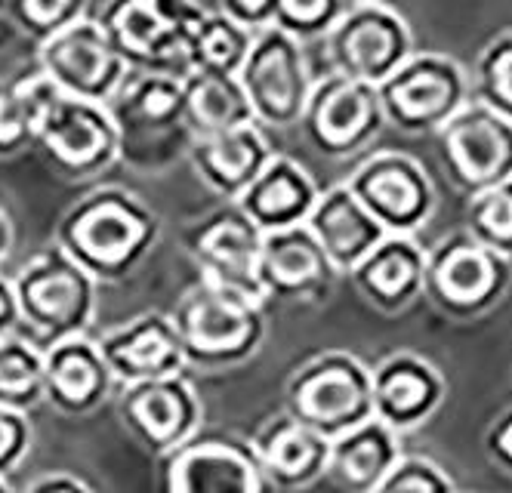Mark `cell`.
Segmentation results:
<instances>
[{"mask_svg": "<svg viewBox=\"0 0 512 493\" xmlns=\"http://www.w3.org/2000/svg\"><path fill=\"white\" fill-rule=\"evenodd\" d=\"M105 108L118 130L121 164L139 173H161L182 151L189 155L192 136L182 118V81L170 74L127 71Z\"/></svg>", "mask_w": 512, "mask_h": 493, "instance_id": "cell-2", "label": "cell"}, {"mask_svg": "<svg viewBox=\"0 0 512 493\" xmlns=\"http://www.w3.org/2000/svg\"><path fill=\"white\" fill-rule=\"evenodd\" d=\"M96 339L75 336L44 352V401L65 416H87L115 392Z\"/></svg>", "mask_w": 512, "mask_h": 493, "instance_id": "cell-22", "label": "cell"}, {"mask_svg": "<svg viewBox=\"0 0 512 493\" xmlns=\"http://www.w3.org/2000/svg\"><path fill=\"white\" fill-rule=\"evenodd\" d=\"M118 416L142 450L161 460L201 432L204 401L186 376H170L121 389Z\"/></svg>", "mask_w": 512, "mask_h": 493, "instance_id": "cell-18", "label": "cell"}, {"mask_svg": "<svg viewBox=\"0 0 512 493\" xmlns=\"http://www.w3.org/2000/svg\"><path fill=\"white\" fill-rule=\"evenodd\" d=\"M158 493H275L244 438L195 435L161 457Z\"/></svg>", "mask_w": 512, "mask_h": 493, "instance_id": "cell-15", "label": "cell"}, {"mask_svg": "<svg viewBox=\"0 0 512 493\" xmlns=\"http://www.w3.org/2000/svg\"><path fill=\"white\" fill-rule=\"evenodd\" d=\"M158 238V213L118 185L93 188L56 225V247L96 284L127 281Z\"/></svg>", "mask_w": 512, "mask_h": 493, "instance_id": "cell-1", "label": "cell"}, {"mask_svg": "<svg viewBox=\"0 0 512 493\" xmlns=\"http://www.w3.org/2000/svg\"><path fill=\"white\" fill-rule=\"evenodd\" d=\"M34 429L25 413H13L0 407V478H10L22 469L31 453Z\"/></svg>", "mask_w": 512, "mask_h": 493, "instance_id": "cell-38", "label": "cell"}, {"mask_svg": "<svg viewBox=\"0 0 512 493\" xmlns=\"http://www.w3.org/2000/svg\"><path fill=\"white\" fill-rule=\"evenodd\" d=\"M485 450L494 466H500L512 478V407L497 416V423L485 435Z\"/></svg>", "mask_w": 512, "mask_h": 493, "instance_id": "cell-40", "label": "cell"}, {"mask_svg": "<svg viewBox=\"0 0 512 493\" xmlns=\"http://www.w3.org/2000/svg\"><path fill=\"white\" fill-rule=\"evenodd\" d=\"M256 278H260L263 299L303 302L331 293L337 272L331 269L315 238L306 232V225H300V229L263 235Z\"/></svg>", "mask_w": 512, "mask_h": 493, "instance_id": "cell-21", "label": "cell"}, {"mask_svg": "<svg viewBox=\"0 0 512 493\" xmlns=\"http://www.w3.org/2000/svg\"><path fill=\"white\" fill-rule=\"evenodd\" d=\"M272 145L266 133L250 124L241 130H229L219 136L195 139L189 145V161L201 182L216 192L219 198H226V204H235L250 182L263 173V167L272 161Z\"/></svg>", "mask_w": 512, "mask_h": 493, "instance_id": "cell-26", "label": "cell"}, {"mask_svg": "<svg viewBox=\"0 0 512 493\" xmlns=\"http://www.w3.org/2000/svg\"><path fill=\"white\" fill-rule=\"evenodd\" d=\"M44 404V352L22 333L0 339V407L31 413Z\"/></svg>", "mask_w": 512, "mask_h": 493, "instance_id": "cell-31", "label": "cell"}, {"mask_svg": "<svg viewBox=\"0 0 512 493\" xmlns=\"http://www.w3.org/2000/svg\"><path fill=\"white\" fill-rule=\"evenodd\" d=\"M16 37H19V31H16V25H13V19L7 13V0H0V47L13 44Z\"/></svg>", "mask_w": 512, "mask_h": 493, "instance_id": "cell-43", "label": "cell"}, {"mask_svg": "<svg viewBox=\"0 0 512 493\" xmlns=\"http://www.w3.org/2000/svg\"><path fill=\"white\" fill-rule=\"evenodd\" d=\"M263 232L235 207L226 204L192 225L186 235V250L198 265L201 281L219 290L247 296L266 306L256 265H260Z\"/></svg>", "mask_w": 512, "mask_h": 493, "instance_id": "cell-17", "label": "cell"}, {"mask_svg": "<svg viewBox=\"0 0 512 493\" xmlns=\"http://www.w3.org/2000/svg\"><path fill=\"white\" fill-rule=\"evenodd\" d=\"M346 7L349 4H343V0H275L272 28L297 44L315 41V37L324 41V34L337 25Z\"/></svg>", "mask_w": 512, "mask_h": 493, "instance_id": "cell-35", "label": "cell"}, {"mask_svg": "<svg viewBox=\"0 0 512 493\" xmlns=\"http://www.w3.org/2000/svg\"><path fill=\"white\" fill-rule=\"evenodd\" d=\"M306 232L315 238L337 278L352 275L355 265L386 238V232L352 198L346 185H334L318 195L306 219Z\"/></svg>", "mask_w": 512, "mask_h": 493, "instance_id": "cell-25", "label": "cell"}, {"mask_svg": "<svg viewBox=\"0 0 512 493\" xmlns=\"http://www.w3.org/2000/svg\"><path fill=\"white\" fill-rule=\"evenodd\" d=\"M466 235L491 253L512 259V179L469 198Z\"/></svg>", "mask_w": 512, "mask_h": 493, "instance_id": "cell-32", "label": "cell"}, {"mask_svg": "<svg viewBox=\"0 0 512 493\" xmlns=\"http://www.w3.org/2000/svg\"><path fill=\"white\" fill-rule=\"evenodd\" d=\"M204 13L207 4L195 0H112L93 16L127 71L170 74L182 81L189 74V44Z\"/></svg>", "mask_w": 512, "mask_h": 493, "instance_id": "cell-5", "label": "cell"}, {"mask_svg": "<svg viewBox=\"0 0 512 493\" xmlns=\"http://www.w3.org/2000/svg\"><path fill=\"white\" fill-rule=\"evenodd\" d=\"M327 74L380 87L414 56L408 22L383 4H349L324 34Z\"/></svg>", "mask_w": 512, "mask_h": 493, "instance_id": "cell-9", "label": "cell"}, {"mask_svg": "<svg viewBox=\"0 0 512 493\" xmlns=\"http://www.w3.org/2000/svg\"><path fill=\"white\" fill-rule=\"evenodd\" d=\"M253 34L229 22L216 7L207 4V13L189 44V74H223V78H238V71L250 53Z\"/></svg>", "mask_w": 512, "mask_h": 493, "instance_id": "cell-30", "label": "cell"}, {"mask_svg": "<svg viewBox=\"0 0 512 493\" xmlns=\"http://www.w3.org/2000/svg\"><path fill=\"white\" fill-rule=\"evenodd\" d=\"M0 493H16V490H13V484H10L7 478H0Z\"/></svg>", "mask_w": 512, "mask_h": 493, "instance_id": "cell-45", "label": "cell"}, {"mask_svg": "<svg viewBox=\"0 0 512 493\" xmlns=\"http://www.w3.org/2000/svg\"><path fill=\"white\" fill-rule=\"evenodd\" d=\"M7 13L22 37H31L34 44L44 47L68 25L87 16L90 7L84 0H7Z\"/></svg>", "mask_w": 512, "mask_h": 493, "instance_id": "cell-33", "label": "cell"}, {"mask_svg": "<svg viewBox=\"0 0 512 493\" xmlns=\"http://www.w3.org/2000/svg\"><path fill=\"white\" fill-rule=\"evenodd\" d=\"M383 124L377 87L343 78V74H324L312 84L297 127L321 158L346 161L368 148L380 136Z\"/></svg>", "mask_w": 512, "mask_h": 493, "instance_id": "cell-13", "label": "cell"}, {"mask_svg": "<svg viewBox=\"0 0 512 493\" xmlns=\"http://www.w3.org/2000/svg\"><path fill=\"white\" fill-rule=\"evenodd\" d=\"M31 148L62 179H93L118 164V130L105 105L59 96L34 124Z\"/></svg>", "mask_w": 512, "mask_h": 493, "instance_id": "cell-11", "label": "cell"}, {"mask_svg": "<svg viewBox=\"0 0 512 493\" xmlns=\"http://www.w3.org/2000/svg\"><path fill=\"white\" fill-rule=\"evenodd\" d=\"M435 155L457 192L475 198L512 179V124L469 99L435 133Z\"/></svg>", "mask_w": 512, "mask_h": 493, "instance_id": "cell-12", "label": "cell"}, {"mask_svg": "<svg viewBox=\"0 0 512 493\" xmlns=\"http://www.w3.org/2000/svg\"><path fill=\"white\" fill-rule=\"evenodd\" d=\"M247 444L275 490H300L315 484L324 475L327 453H331V441H324L287 413L266 420Z\"/></svg>", "mask_w": 512, "mask_h": 493, "instance_id": "cell-23", "label": "cell"}, {"mask_svg": "<svg viewBox=\"0 0 512 493\" xmlns=\"http://www.w3.org/2000/svg\"><path fill=\"white\" fill-rule=\"evenodd\" d=\"M318 195L321 192L315 179L294 158L272 155V161L250 182V188L235 201V207L263 235H275L306 225Z\"/></svg>", "mask_w": 512, "mask_h": 493, "instance_id": "cell-24", "label": "cell"}, {"mask_svg": "<svg viewBox=\"0 0 512 493\" xmlns=\"http://www.w3.org/2000/svg\"><path fill=\"white\" fill-rule=\"evenodd\" d=\"M475 102L512 124V34L485 47L475 65Z\"/></svg>", "mask_w": 512, "mask_h": 493, "instance_id": "cell-34", "label": "cell"}, {"mask_svg": "<svg viewBox=\"0 0 512 493\" xmlns=\"http://www.w3.org/2000/svg\"><path fill=\"white\" fill-rule=\"evenodd\" d=\"M383 121L401 133H438L472 99L466 71L438 53H414L377 87Z\"/></svg>", "mask_w": 512, "mask_h": 493, "instance_id": "cell-10", "label": "cell"}, {"mask_svg": "<svg viewBox=\"0 0 512 493\" xmlns=\"http://www.w3.org/2000/svg\"><path fill=\"white\" fill-rule=\"evenodd\" d=\"M186 367L204 373L232 370L263 346L266 315L260 302L198 281L170 312Z\"/></svg>", "mask_w": 512, "mask_h": 493, "instance_id": "cell-4", "label": "cell"}, {"mask_svg": "<svg viewBox=\"0 0 512 493\" xmlns=\"http://www.w3.org/2000/svg\"><path fill=\"white\" fill-rule=\"evenodd\" d=\"M445 401V376L420 355H392L371 370L374 420L405 435L423 426Z\"/></svg>", "mask_w": 512, "mask_h": 493, "instance_id": "cell-20", "label": "cell"}, {"mask_svg": "<svg viewBox=\"0 0 512 493\" xmlns=\"http://www.w3.org/2000/svg\"><path fill=\"white\" fill-rule=\"evenodd\" d=\"M512 284V262L475 244L466 232L438 241L426 253L423 296L451 321L491 312Z\"/></svg>", "mask_w": 512, "mask_h": 493, "instance_id": "cell-7", "label": "cell"}, {"mask_svg": "<svg viewBox=\"0 0 512 493\" xmlns=\"http://www.w3.org/2000/svg\"><path fill=\"white\" fill-rule=\"evenodd\" d=\"M284 413L334 441L374 420L371 367L349 352H324L306 361L284 389Z\"/></svg>", "mask_w": 512, "mask_h": 493, "instance_id": "cell-6", "label": "cell"}, {"mask_svg": "<svg viewBox=\"0 0 512 493\" xmlns=\"http://www.w3.org/2000/svg\"><path fill=\"white\" fill-rule=\"evenodd\" d=\"M38 68L62 96L96 105H108V99L127 78V65L115 53L93 13L81 16L53 41L38 47Z\"/></svg>", "mask_w": 512, "mask_h": 493, "instance_id": "cell-16", "label": "cell"}, {"mask_svg": "<svg viewBox=\"0 0 512 493\" xmlns=\"http://www.w3.org/2000/svg\"><path fill=\"white\" fill-rule=\"evenodd\" d=\"M238 84L260 130H290L303 118L312 93V74L303 44L290 41L278 28L253 34L250 53L238 71Z\"/></svg>", "mask_w": 512, "mask_h": 493, "instance_id": "cell-8", "label": "cell"}, {"mask_svg": "<svg viewBox=\"0 0 512 493\" xmlns=\"http://www.w3.org/2000/svg\"><path fill=\"white\" fill-rule=\"evenodd\" d=\"M19 333V312H16V293L10 275L0 272V339Z\"/></svg>", "mask_w": 512, "mask_h": 493, "instance_id": "cell-41", "label": "cell"}, {"mask_svg": "<svg viewBox=\"0 0 512 493\" xmlns=\"http://www.w3.org/2000/svg\"><path fill=\"white\" fill-rule=\"evenodd\" d=\"M96 346L108 373H112L121 389L182 376V370H186V358H182L173 321L161 312L139 315L124 327L102 333Z\"/></svg>", "mask_w": 512, "mask_h": 493, "instance_id": "cell-19", "label": "cell"}, {"mask_svg": "<svg viewBox=\"0 0 512 493\" xmlns=\"http://www.w3.org/2000/svg\"><path fill=\"white\" fill-rule=\"evenodd\" d=\"M371 493H457L442 466L423 457H401Z\"/></svg>", "mask_w": 512, "mask_h": 493, "instance_id": "cell-36", "label": "cell"}, {"mask_svg": "<svg viewBox=\"0 0 512 493\" xmlns=\"http://www.w3.org/2000/svg\"><path fill=\"white\" fill-rule=\"evenodd\" d=\"M10 247H13V225H10V216L4 213V207H0V265H4Z\"/></svg>", "mask_w": 512, "mask_h": 493, "instance_id": "cell-44", "label": "cell"}, {"mask_svg": "<svg viewBox=\"0 0 512 493\" xmlns=\"http://www.w3.org/2000/svg\"><path fill=\"white\" fill-rule=\"evenodd\" d=\"M213 7L247 34H260L272 28V16H275V0H223V4Z\"/></svg>", "mask_w": 512, "mask_h": 493, "instance_id": "cell-39", "label": "cell"}, {"mask_svg": "<svg viewBox=\"0 0 512 493\" xmlns=\"http://www.w3.org/2000/svg\"><path fill=\"white\" fill-rule=\"evenodd\" d=\"M401 460V435L377 420L331 441L324 475L343 493H371Z\"/></svg>", "mask_w": 512, "mask_h": 493, "instance_id": "cell-28", "label": "cell"}, {"mask_svg": "<svg viewBox=\"0 0 512 493\" xmlns=\"http://www.w3.org/2000/svg\"><path fill=\"white\" fill-rule=\"evenodd\" d=\"M182 118H186L192 142L253 124L250 105L244 99L238 78L201 71H192L182 78Z\"/></svg>", "mask_w": 512, "mask_h": 493, "instance_id": "cell-29", "label": "cell"}, {"mask_svg": "<svg viewBox=\"0 0 512 493\" xmlns=\"http://www.w3.org/2000/svg\"><path fill=\"white\" fill-rule=\"evenodd\" d=\"M343 185L386 235L411 238L435 210L429 176L414 158L398 151H377Z\"/></svg>", "mask_w": 512, "mask_h": 493, "instance_id": "cell-14", "label": "cell"}, {"mask_svg": "<svg viewBox=\"0 0 512 493\" xmlns=\"http://www.w3.org/2000/svg\"><path fill=\"white\" fill-rule=\"evenodd\" d=\"M16 293L19 333L41 352L75 336H87L99 284L87 278L56 244L34 253L10 278Z\"/></svg>", "mask_w": 512, "mask_h": 493, "instance_id": "cell-3", "label": "cell"}, {"mask_svg": "<svg viewBox=\"0 0 512 493\" xmlns=\"http://www.w3.org/2000/svg\"><path fill=\"white\" fill-rule=\"evenodd\" d=\"M34 124L22 102V96L13 87V78L0 81V158H16L31 148Z\"/></svg>", "mask_w": 512, "mask_h": 493, "instance_id": "cell-37", "label": "cell"}, {"mask_svg": "<svg viewBox=\"0 0 512 493\" xmlns=\"http://www.w3.org/2000/svg\"><path fill=\"white\" fill-rule=\"evenodd\" d=\"M25 493H93L81 478L68 475V472H53L34 481Z\"/></svg>", "mask_w": 512, "mask_h": 493, "instance_id": "cell-42", "label": "cell"}, {"mask_svg": "<svg viewBox=\"0 0 512 493\" xmlns=\"http://www.w3.org/2000/svg\"><path fill=\"white\" fill-rule=\"evenodd\" d=\"M423 265L426 250L414 238L386 235L349 278L374 309L395 315L423 296Z\"/></svg>", "mask_w": 512, "mask_h": 493, "instance_id": "cell-27", "label": "cell"}]
</instances>
